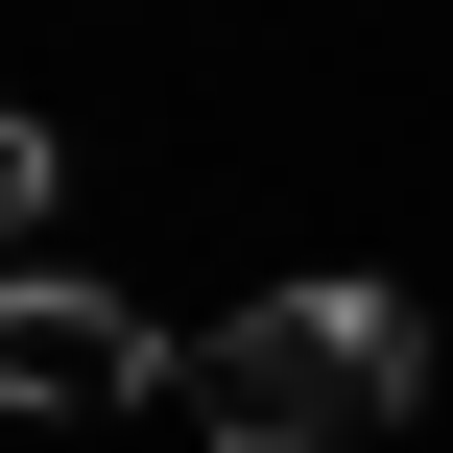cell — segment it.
<instances>
[{
  "label": "cell",
  "mask_w": 453,
  "mask_h": 453,
  "mask_svg": "<svg viewBox=\"0 0 453 453\" xmlns=\"http://www.w3.org/2000/svg\"><path fill=\"white\" fill-rule=\"evenodd\" d=\"M143 382H167V358H143V311H119V287H72V263H24V287H0V406H48V430H72V406H143Z\"/></svg>",
  "instance_id": "7a4b0ae2"
},
{
  "label": "cell",
  "mask_w": 453,
  "mask_h": 453,
  "mask_svg": "<svg viewBox=\"0 0 453 453\" xmlns=\"http://www.w3.org/2000/svg\"><path fill=\"white\" fill-rule=\"evenodd\" d=\"M167 406H191L215 453H382L406 406H430V311H406V287H334V263H311V287L215 311V334L167 358Z\"/></svg>",
  "instance_id": "6da1fadb"
}]
</instances>
